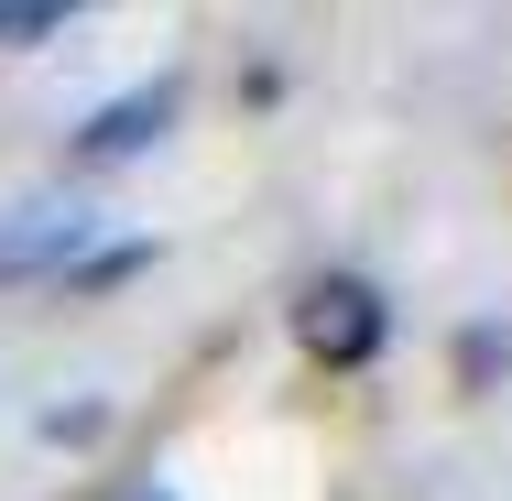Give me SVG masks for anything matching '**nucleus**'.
<instances>
[{
    "mask_svg": "<svg viewBox=\"0 0 512 501\" xmlns=\"http://www.w3.org/2000/svg\"><path fill=\"white\" fill-rule=\"evenodd\" d=\"M66 33V0H22V11H0V44H55Z\"/></svg>",
    "mask_w": 512,
    "mask_h": 501,
    "instance_id": "5",
    "label": "nucleus"
},
{
    "mask_svg": "<svg viewBox=\"0 0 512 501\" xmlns=\"http://www.w3.org/2000/svg\"><path fill=\"white\" fill-rule=\"evenodd\" d=\"M120 501H175V491H164V480H131V491H120Z\"/></svg>",
    "mask_w": 512,
    "mask_h": 501,
    "instance_id": "8",
    "label": "nucleus"
},
{
    "mask_svg": "<svg viewBox=\"0 0 512 501\" xmlns=\"http://www.w3.org/2000/svg\"><path fill=\"white\" fill-rule=\"evenodd\" d=\"M480 360H502V371H512V338H469V371H480Z\"/></svg>",
    "mask_w": 512,
    "mask_h": 501,
    "instance_id": "7",
    "label": "nucleus"
},
{
    "mask_svg": "<svg viewBox=\"0 0 512 501\" xmlns=\"http://www.w3.org/2000/svg\"><path fill=\"white\" fill-rule=\"evenodd\" d=\"M131 273H153V240H88V251L66 262V295H109V284H131Z\"/></svg>",
    "mask_w": 512,
    "mask_h": 501,
    "instance_id": "4",
    "label": "nucleus"
},
{
    "mask_svg": "<svg viewBox=\"0 0 512 501\" xmlns=\"http://www.w3.org/2000/svg\"><path fill=\"white\" fill-rule=\"evenodd\" d=\"M77 251H88V207L77 197H44V207H11V218H0V284H33V273L66 284Z\"/></svg>",
    "mask_w": 512,
    "mask_h": 501,
    "instance_id": "3",
    "label": "nucleus"
},
{
    "mask_svg": "<svg viewBox=\"0 0 512 501\" xmlns=\"http://www.w3.org/2000/svg\"><path fill=\"white\" fill-rule=\"evenodd\" d=\"M295 338H306V360H327V371H360V360H382L393 305H382V284H360V273H316L306 295H295Z\"/></svg>",
    "mask_w": 512,
    "mask_h": 501,
    "instance_id": "1",
    "label": "nucleus"
},
{
    "mask_svg": "<svg viewBox=\"0 0 512 501\" xmlns=\"http://www.w3.org/2000/svg\"><path fill=\"white\" fill-rule=\"evenodd\" d=\"M175 109H186V77L164 66V77H142V88H120V99H99L77 131H66V164L88 175V164H131V153H153L164 131H175Z\"/></svg>",
    "mask_w": 512,
    "mask_h": 501,
    "instance_id": "2",
    "label": "nucleus"
},
{
    "mask_svg": "<svg viewBox=\"0 0 512 501\" xmlns=\"http://www.w3.org/2000/svg\"><path fill=\"white\" fill-rule=\"evenodd\" d=\"M44 436H55V447H99V436H109V403H55Z\"/></svg>",
    "mask_w": 512,
    "mask_h": 501,
    "instance_id": "6",
    "label": "nucleus"
}]
</instances>
